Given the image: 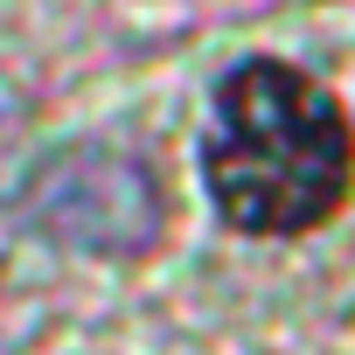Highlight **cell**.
<instances>
[{"label": "cell", "instance_id": "cell-1", "mask_svg": "<svg viewBox=\"0 0 355 355\" xmlns=\"http://www.w3.org/2000/svg\"><path fill=\"white\" fill-rule=\"evenodd\" d=\"M202 182L230 230L306 237L355 196V125L341 98L300 63H237L209 98Z\"/></svg>", "mask_w": 355, "mask_h": 355}]
</instances>
